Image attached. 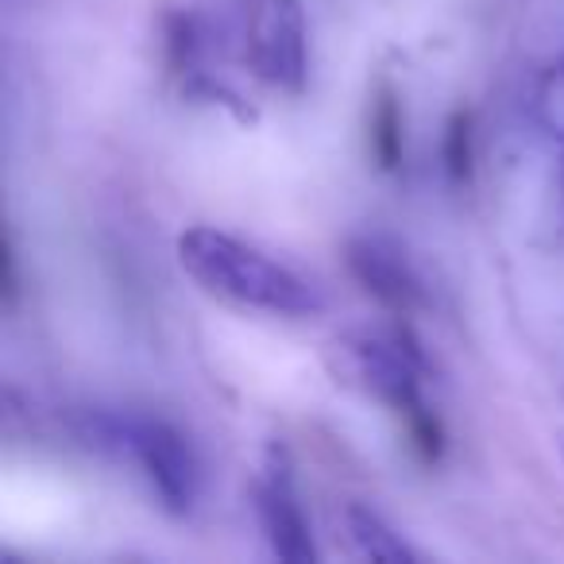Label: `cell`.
Segmentation results:
<instances>
[{
	"label": "cell",
	"instance_id": "cell-1",
	"mask_svg": "<svg viewBox=\"0 0 564 564\" xmlns=\"http://www.w3.org/2000/svg\"><path fill=\"white\" fill-rule=\"evenodd\" d=\"M178 263L205 294L228 302V306L256 310L271 317H317L325 299L306 274L279 263L274 256L259 251L256 243L209 225H194L174 243Z\"/></svg>",
	"mask_w": 564,
	"mask_h": 564
},
{
	"label": "cell",
	"instance_id": "cell-2",
	"mask_svg": "<svg viewBox=\"0 0 564 564\" xmlns=\"http://www.w3.org/2000/svg\"><path fill=\"white\" fill-rule=\"evenodd\" d=\"M329 364L340 383L364 391L399 417L425 464H437L445 456V422L425 399V360L410 329L348 333L329 348Z\"/></svg>",
	"mask_w": 564,
	"mask_h": 564
},
{
	"label": "cell",
	"instance_id": "cell-3",
	"mask_svg": "<svg viewBox=\"0 0 564 564\" xmlns=\"http://www.w3.org/2000/svg\"><path fill=\"white\" fill-rule=\"evenodd\" d=\"M101 441L140 471L151 499L166 514L182 518L194 510L202 464L189 437L174 422L155 414H109L101 417Z\"/></svg>",
	"mask_w": 564,
	"mask_h": 564
},
{
	"label": "cell",
	"instance_id": "cell-4",
	"mask_svg": "<svg viewBox=\"0 0 564 564\" xmlns=\"http://www.w3.org/2000/svg\"><path fill=\"white\" fill-rule=\"evenodd\" d=\"M243 58L263 86L299 97L310 78V32L302 0H248Z\"/></svg>",
	"mask_w": 564,
	"mask_h": 564
},
{
	"label": "cell",
	"instance_id": "cell-5",
	"mask_svg": "<svg viewBox=\"0 0 564 564\" xmlns=\"http://www.w3.org/2000/svg\"><path fill=\"white\" fill-rule=\"evenodd\" d=\"M256 514L267 533V545H271V553L279 561L286 564L317 561L314 530H310V518L302 510L299 487H294L291 476V460H286L282 448H271V456H267V468L256 484Z\"/></svg>",
	"mask_w": 564,
	"mask_h": 564
},
{
	"label": "cell",
	"instance_id": "cell-6",
	"mask_svg": "<svg viewBox=\"0 0 564 564\" xmlns=\"http://www.w3.org/2000/svg\"><path fill=\"white\" fill-rule=\"evenodd\" d=\"M345 259L352 279L379 306L391 310L394 317H410L414 310L425 306L422 279H417L410 259L391 240H383V236H356V240H348Z\"/></svg>",
	"mask_w": 564,
	"mask_h": 564
},
{
	"label": "cell",
	"instance_id": "cell-7",
	"mask_svg": "<svg viewBox=\"0 0 564 564\" xmlns=\"http://www.w3.org/2000/svg\"><path fill=\"white\" fill-rule=\"evenodd\" d=\"M340 530H345L348 545L364 561H417V553L376 514V510L360 507V502H348L340 510Z\"/></svg>",
	"mask_w": 564,
	"mask_h": 564
},
{
	"label": "cell",
	"instance_id": "cell-8",
	"mask_svg": "<svg viewBox=\"0 0 564 564\" xmlns=\"http://www.w3.org/2000/svg\"><path fill=\"white\" fill-rule=\"evenodd\" d=\"M368 151L376 159L379 171L394 174L402 171V105L394 86L379 82V89L371 94V109H368Z\"/></svg>",
	"mask_w": 564,
	"mask_h": 564
},
{
	"label": "cell",
	"instance_id": "cell-9",
	"mask_svg": "<svg viewBox=\"0 0 564 564\" xmlns=\"http://www.w3.org/2000/svg\"><path fill=\"white\" fill-rule=\"evenodd\" d=\"M445 171L456 186L471 182L476 171V128H471V109H456L445 124Z\"/></svg>",
	"mask_w": 564,
	"mask_h": 564
},
{
	"label": "cell",
	"instance_id": "cell-10",
	"mask_svg": "<svg viewBox=\"0 0 564 564\" xmlns=\"http://www.w3.org/2000/svg\"><path fill=\"white\" fill-rule=\"evenodd\" d=\"M533 120H538L549 140L564 143V58H556L541 74L538 89H533Z\"/></svg>",
	"mask_w": 564,
	"mask_h": 564
},
{
	"label": "cell",
	"instance_id": "cell-11",
	"mask_svg": "<svg viewBox=\"0 0 564 564\" xmlns=\"http://www.w3.org/2000/svg\"><path fill=\"white\" fill-rule=\"evenodd\" d=\"M0 263H4V306H17L20 299V274H17V236L4 232V251H0Z\"/></svg>",
	"mask_w": 564,
	"mask_h": 564
},
{
	"label": "cell",
	"instance_id": "cell-12",
	"mask_svg": "<svg viewBox=\"0 0 564 564\" xmlns=\"http://www.w3.org/2000/svg\"><path fill=\"white\" fill-rule=\"evenodd\" d=\"M561 194H564V174H561Z\"/></svg>",
	"mask_w": 564,
	"mask_h": 564
},
{
	"label": "cell",
	"instance_id": "cell-13",
	"mask_svg": "<svg viewBox=\"0 0 564 564\" xmlns=\"http://www.w3.org/2000/svg\"><path fill=\"white\" fill-rule=\"evenodd\" d=\"M561 456H564V437H561Z\"/></svg>",
	"mask_w": 564,
	"mask_h": 564
}]
</instances>
